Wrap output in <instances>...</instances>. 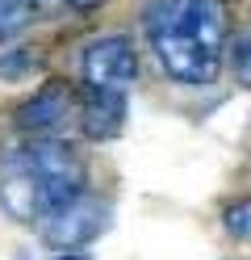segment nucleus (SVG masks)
<instances>
[{"mask_svg":"<svg viewBox=\"0 0 251 260\" xmlns=\"http://www.w3.org/2000/svg\"><path fill=\"white\" fill-rule=\"evenodd\" d=\"M147 42L176 84H213L226 63V0H151L142 13Z\"/></svg>","mask_w":251,"mask_h":260,"instance_id":"nucleus-1","label":"nucleus"},{"mask_svg":"<svg viewBox=\"0 0 251 260\" xmlns=\"http://www.w3.org/2000/svg\"><path fill=\"white\" fill-rule=\"evenodd\" d=\"M25 164L38 189V218L59 214L63 206H71L84 193V164L67 143H50V139H33L21 151H13Z\"/></svg>","mask_w":251,"mask_h":260,"instance_id":"nucleus-2","label":"nucleus"},{"mask_svg":"<svg viewBox=\"0 0 251 260\" xmlns=\"http://www.w3.org/2000/svg\"><path fill=\"white\" fill-rule=\"evenodd\" d=\"M80 72L92 88H117L126 92L134 80H138V51L126 34H105L92 38L80 55Z\"/></svg>","mask_w":251,"mask_h":260,"instance_id":"nucleus-3","label":"nucleus"},{"mask_svg":"<svg viewBox=\"0 0 251 260\" xmlns=\"http://www.w3.org/2000/svg\"><path fill=\"white\" fill-rule=\"evenodd\" d=\"M113 222V206L100 202V198H80L71 206H63L59 214H50L46 226H42V239L50 248L59 252H71V248H84V243H92L100 231H109Z\"/></svg>","mask_w":251,"mask_h":260,"instance_id":"nucleus-4","label":"nucleus"},{"mask_svg":"<svg viewBox=\"0 0 251 260\" xmlns=\"http://www.w3.org/2000/svg\"><path fill=\"white\" fill-rule=\"evenodd\" d=\"M80 126H84V135L96 139V143L113 139L117 130L126 126V92H117V88H92L88 84L84 105H80Z\"/></svg>","mask_w":251,"mask_h":260,"instance_id":"nucleus-5","label":"nucleus"},{"mask_svg":"<svg viewBox=\"0 0 251 260\" xmlns=\"http://www.w3.org/2000/svg\"><path fill=\"white\" fill-rule=\"evenodd\" d=\"M67 105H71V92L63 84H42L21 109H17V126H21L25 135H46V130H55L67 118Z\"/></svg>","mask_w":251,"mask_h":260,"instance_id":"nucleus-6","label":"nucleus"},{"mask_svg":"<svg viewBox=\"0 0 251 260\" xmlns=\"http://www.w3.org/2000/svg\"><path fill=\"white\" fill-rule=\"evenodd\" d=\"M0 206H5L17 222L38 218V189H33V176L25 172V164L17 155H9L5 176H0Z\"/></svg>","mask_w":251,"mask_h":260,"instance_id":"nucleus-7","label":"nucleus"},{"mask_svg":"<svg viewBox=\"0 0 251 260\" xmlns=\"http://www.w3.org/2000/svg\"><path fill=\"white\" fill-rule=\"evenodd\" d=\"M226 63L234 80H239L243 88H251V29H243V34H234L230 46H226Z\"/></svg>","mask_w":251,"mask_h":260,"instance_id":"nucleus-8","label":"nucleus"},{"mask_svg":"<svg viewBox=\"0 0 251 260\" xmlns=\"http://www.w3.org/2000/svg\"><path fill=\"white\" fill-rule=\"evenodd\" d=\"M25 25H29V5L25 0H0V42L21 34Z\"/></svg>","mask_w":251,"mask_h":260,"instance_id":"nucleus-9","label":"nucleus"},{"mask_svg":"<svg viewBox=\"0 0 251 260\" xmlns=\"http://www.w3.org/2000/svg\"><path fill=\"white\" fill-rule=\"evenodd\" d=\"M226 231L234 235V239H251V198L247 202H234V206H226Z\"/></svg>","mask_w":251,"mask_h":260,"instance_id":"nucleus-10","label":"nucleus"},{"mask_svg":"<svg viewBox=\"0 0 251 260\" xmlns=\"http://www.w3.org/2000/svg\"><path fill=\"white\" fill-rule=\"evenodd\" d=\"M38 68V55L33 51H17V46H9L5 55H0V76H21V72H33Z\"/></svg>","mask_w":251,"mask_h":260,"instance_id":"nucleus-11","label":"nucleus"},{"mask_svg":"<svg viewBox=\"0 0 251 260\" xmlns=\"http://www.w3.org/2000/svg\"><path fill=\"white\" fill-rule=\"evenodd\" d=\"M67 5H71V9H80V13H92V9H100V5H105V0H67Z\"/></svg>","mask_w":251,"mask_h":260,"instance_id":"nucleus-12","label":"nucleus"},{"mask_svg":"<svg viewBox=\"0 0 251 260\" xmlns=\"http://www.w3.org/2000/svg\"><path fill=\"white\" fill-rule=\"evenodd\" d=\"M55 260H88V256H84V252H59Z\"/></svg>","mask_w":251,"mask_h":260,"instance_id":"nucleus-13","label":"nucleus"},{"mask_svg":"<svg viewBox=\"0 0 251 260\" xmlns=\"http://www.w3.org/2000/svg\"><path fill=\"white\" fill-rule=\"evenodd\" d=\"M25 5H38V0H25Z\"/></svg>","mask_w":251,"mask_h":260,"instance_id":"nucleus-14","label":"nucleus"}]
</instances>
